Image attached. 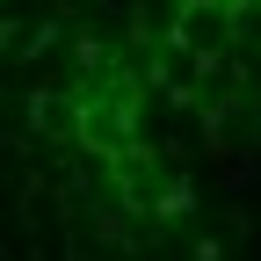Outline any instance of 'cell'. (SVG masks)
Segmentation results:
<instances>
[{
    "mask_svg": "<svg viewBox=\"0 0 261 261\" xmlns=\"http://www.w3.org/2000/svg\"><path fill=\"white\" fill-rule=\"evenodd\" d=\"M181 8H211V0H181Z\"/></svg>",
    "mask_w": 261,
    "mask_h": 261,
    "instance_id": "6da1fadb",
    "label": "cell"
}]
</instances>
